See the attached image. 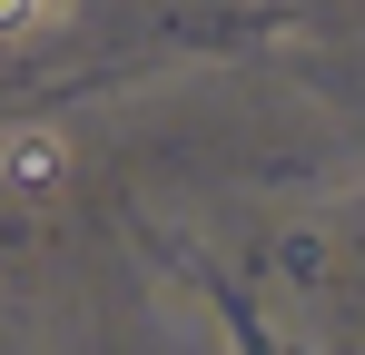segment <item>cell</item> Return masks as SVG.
Returning a JSON list of instances; mask_svg holds the SVG:
<instances>
[{"label":"cell","instance_id":"1","mask_svg":"<svg viewBox=\"0 0 365 355\" xmlns=\"http://www.w3.org/2000/svg\"><path fill=\"white\" fill-rule=\"evenodd\" d=\"M60 138H50V128H20V138H10V148H0V168H10V187H50V178H60Z\"/></svg>","mask_w":365,"mask_h":355},{"label":"cell","instance_id":"2","mask_svg":"<svg viewBox=\"0 0 365 355\" xmlns=\"http://www.w3.org/2000/svg\"><path fill=\"white\" fill-rule=\"evenodd\" d=\"M50 10H60V0H0V40H10V30H40Z\"/></svg>","mask_w":365,"mask_h":355}]
</instances>
